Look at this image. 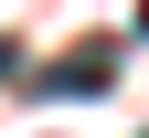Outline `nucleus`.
Segmentation results:
<instances>
[{
	"instance_id": "1",
	"label": "nucleus",
	"mask_w": 149,
	"mask_h": 138,
	"mask_svg": "<svg viewBox=\"0 0 149 138\" xmlns=\"http://www.w3.org/2000/svg\"><path fill=\"white\" fill-rule=\"evenodd\" d=\"M107 85H117V43H85L43 74V96H107Z\"/></svg>"
},
{
	"instance_id": "2",
	"label": "nucleus",
	"mask_w": 149,
	"mask_h": 138,
	"mask_svg": "<svg viewBox=\"0 0 149 138\" xmlns=\"http://www.w3.org/2000/svg\"><path fill=\"white\" fill-rule=\"evenodd\" d=\"M0 74H11V43H0Z\"/></svg>"
},
{
	"instance_id": "3",
	"label": "nucleus",
	"mask_w": 149,
	"mask_h": 138,
	"mask_svg": "<svg viewBox=\"0 0 149 138\" xmlns=\"http://www.w3.org/2000/svg\"><path fill=\"white\" fill-rule=\"evenodd\" d=\"M139 32H149V0H139Z\"/></svg>"
}]
</instances>
